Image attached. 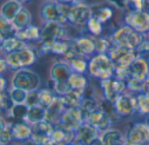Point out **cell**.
<instances>
[{
  "instance_id": "obj_1",
  "label": "cell",
  "mask_w": 149,
  "mask_h": 145,
  "mask_svg": "<svg viewBox=\"0 0 149 145\" xmlns=\"http://www.w3.org/2000/svg\"><path fill=\"white\" fill-rule=\"evenodd\" d=\"M89 74L100 81L115 77L114 65L107 53H97L88 62Z\"/></svg>"
},
{
  "instance_id": "obj_2",
  "label": "cell",
  "mask_w": 149,
  "mask_h": 145,
  "mask_svg": "<svg viewBox=\"0 0 149 145\" xmlns=\"http://www.w3.org/2000/svg\"><path fill=\"white\" fill-rule=\"evenodd\" d=\"M112 39L113 43L118 46L130 50H137L146 39V36L125 25L113 32Z\"/></svg>"
},
{
  "instance_id": "obj_3",
  "label": "cell",
  "mask_w": 149,
  "mask_h": 145,
  "mask_svg": "<svg viewBox=\"0 0 149 145\" xmlns=\"http://www.w3.org/2000/svg\"><path fill=\"white\" fill-rule=\"evenodd\" d=\"M71 4H63L57 0L45 2L41 7V16L45 22H68V11Z\"/></svg>"
},
{
  "instance_id": "obj_4",
  "label": "cell",
  "mask_w": 149,
  "mask_h": 145,
  "mask_svg": "<svg viewBox=\"0 0 149 145\" xmlns=\"http://www.w3.org/2000/svg\"><path fill=\"white\" fill-rule=\"evenodd\" d=\"M4 58L10 69L18 71L33 65L37 60V53L34 49L27 46L21 50L8 53Z\"/></svg>"
},
{
  "instance_id": "obj_5",
  "label": "cell",
  "mask_w": 149,
  "mask_h": 145,
  "mask_svg": "<svg viewBox=\"0 0 149 145\" xmlns=\"http://www.w3.org/2000/svg\"><path fill=\"white\" fill-rule=\"evenodd\" d=\"M12 88L22 89L27 93L38 90L40 86L39 76L31 70L24 68L16 72L11 80Z\"/></svg>"
},
{
  "instance_id": "obj_6",
  "label": "cell",
  "mask_w": 149,
  "mask_h": 145,
  "mask_svg": "<svg viewBox=\"0 0 149 145\" xmlns=\"http://www.w3.org/2000/svg\"><path fill=\"white\" fill-rule=\"evenodd\" d=\"M113 65L115 71L128 69L132 62L140 56L137 50H130L118 46L114 44L113 48L108 53Z\"/></svg>"
},
{
  "instance_id": "obj_7",
  "label": "cell",
  "mask_w": 149,
  "mask_h": 145,
  "mask_svg": "<svg viewBox=\"0 0 149 145\" xmlns=\"http://www.w3.org/2000/svg\"><path fill=\"white\" fill-rule=\"evenodd\" d=\"M86 114L80 108L69 109L64 112L57 125L76 132L86 123Z\"/></svg>"
},
{
  "instance_id": "obj_8",
  "label": "cell",
  "mask_w": 149,
  "mask_h": 145,
  "mask_svg": "<svg viewBox=\"0 0 149 145\" xmlns=\"http://www.w3.org/2000/svg\"><path fill=\"white\" fill-rule=\"evenodd\" d=\"M92 16V6L86 3L75 2L70 5L68 22L76 25H86Z\"/></svg>"
},
{
  "instance_id": "obj_9",
  "label": "cell",
  "mask_w": 149,
  "mask_h": 145,
  "mask_svg": "<svg viewBox=\"0 0 149 145\" xmlns=\"http://www.w3.org/2000/svg\"><path fill=\"white\" fill-rule=\"evenodd\" d=\"M125 23L142 34L149 32V15L145 10H130L125 16Z\"/></svg>"
},
{
  "instance_id": "obj_10",
  "label": "cell",
  "mask_w": 149,
  "mask_h": 145,
  "mask_svg": "<svg viewBox=\"0 0 149 145\" xmlns=\"http://www.w3.org/2000/svg\"><path fill=\"white\" fill-rule=\"evenodd\" d=\"M100 86L103 91L104 98L112 102H115L117 98L124 94L127 88L126 82L117 79L116 77L100 81Z\"/></svg>"
},
{
  "instance_id": "obj_11",
  "label": "cell",
  "mask_w": 149,
  "mask_h": 145,
  "mask_svg": "<svg viewBox=\"0 0 149 145\" xmlns=\"http://www.w3.org/2000/svg\"><path fill=\"white\" fill-rule=\"evenodd\" d=\"M40 41H55L64 39L67 34V31L64 24L59 22H45L40 29Z\"/></svg>"
},
{
  "instance_id": "obj_12",
  "label": "cell",
  "mask_w": 149,
  "mask_h": 145,
  "mask_svg": "<svg viewBox=\"0 0 149 145\" xmlns=\"http://www.w3.org/2000/svg\"><path fill=\"white\" fill-rule=\"evenodd\" d=\"M129 145H147L149 144V128L145 123L134 124L126 136Z\"/></svg>"
},
{
  "instance_id": "obj_13",
  "label": "cell",
  "mask_w": 149,
  "mask_h": 145,
  "mask_svg": "<svg viewBox=\"0 0 149 145\" xmlns=\"http://www.w3.org/2000/svg\"><path fill=\"white\" fill-rule=\"evenodd\" d=\"M41 53L43 54H55L65 56L75 46V41L72 40H55L41 42Z\"/></svg>"
},
{
  "instance_id": "obj_14",
  "label": "cell",
  "mask_w": 149,
  "mask_h": 145,
  "mask_svg": "<svg viewBox=\"0 0 149 145\" xmlns=\"http://www.w3.org/2000/svg\"><path fill=\"white\" fill-rule=\"evenodd\" d=\"M86 123L94 127L99 133H105L111 130V125L113 123L109 116L100 108L86 115Z\"/></svg>"
},
{
  "instance_id": "obj_15",
  "label": "cell",
  "mask_w": 149,
  "mask_h": 145,
  "mask_svg": "<svg viewBox=\"0 0 149 145\" xmlns=\"http://www.w3.org/2000/svg\"><path fill=\"white\" fill-rule=\"evenodd\" d=\"M129 71L132 77L145 82L149 78V60L144 55H140L130 65Z\"/></svg>"
},
{
  "instance_id": "obj_16",
  "label": "cell",
  "mask_w": 149,
  "mask_h": 145,
  "mask_svg": "<svg viewBox=\"0 0 149 145\" xmlns=\"http://www.w3.org/2000/svg\"><path fill=\"white\" fill-rule=\"evenodd\" d=\"M114 105L121 117L130 116L135 112V110H137L136 97L134 98L125 93L117 98L114 102Z\"/></svg>"
},
{
  "instance_id": "obj_17",
  "label": "cell",
  "mask_w": 149,
  "mask_h": 145,
  "mask_svg": "<svg viewBox=\"0 0 149 145\" xmlns=\"http://www.w3.org/2000/svg\"><path fill=\"white\" fill-rule=\"evenodd\" d=\"M72 73L70 65L66 61H58L51 67V80L52 81H68Z\"/></svg>"
},
{
  "instance_id": "obj_18",
  "label": "cell",
  "mask_w": 149,
  "mask_h": 145,
  "mask_svg": "<svg viewBox=\"0 0 149 145\" xmlns=\"http://www.w3.org/2000/svg\"><path fill=\"white\" fill-rule=\"evenodd\" d=\"M99 137V131L87 123H85L77 131L74 143L83 145H89Z\"/></svg>"
},
{
  "instance_id": "obj_19",
  "label": "cell",
  "mask_w": 149,
  "mask_h": 145,
  "mask_svg": "<svg viewBox=\"0 0 149 145\" xmlns=\"http://www.w3.org/2000/svg\"><path fill=\"white\" fill-rule=\"evenodd\" d=\"M75 136L76 132L56 125L52 133L51 138L52 143L57 145H72L74 143Z\"/></svg>"
},
{
  "instance_id": "obj_20",
  "label": "cell",
  "mask_w": 149,
  "mask_h": 145,
  "mask_svg": "<svg viewBox=\"0 0 149 145\" xmlns=\"http://www.w3.org/2000/svg\"><path fill=\"white\" fill-rule=\"evenodd\" d=\"M65 108L63 104V102L59 96L56 98L54 102L46 109V117L45 120L51 123L52 125L56 126L59 120L61 119L64 112L65 111Z\"/></svg>"
},
{
  "instance_id": "obj_21",
  "label": "cell",
  "mask_w": 149,
  "mask_h": 145,
  "mask_svg": "<svg viewBox=\"0 0 149 145\" xmlns=\"http://www.w3.org/2000/svg\"><path fill=\"white\" fill-rule=\"evenodd\" d=\"M23 8V4L17 0H7L1 6V17L12 22Z\"/></svg>"
},
{
  "instance_id": "obj_22",
  "label": "cell",
  "mask_w": 149,
  "mask_h": 145,
  "mask_svg": "<svg viewBox=\"0 0 149 145\" xmlns=\"http://www.w3.org/2000/svg\"><path fill=\"white\" fill-rule=\"evenodd\" d=\"M74 41L79 52L83 56H90L96 53V44L94 39L83 36Z\"/></svg>"
},
{
  "instance_id": "obj_23",
  "label": "cell",
  "mask_w": 149,
  "mask_h": 145,
  "mask_svg": "<svg viewBox=\"0 0 149 145\" xmlns=\"http://www.w3.org/2000/svg\"><path fill=\"white\" fill-rule=\"evenodd\" d=\"M85 90H75L72 89L67 95L64 96H59L63 102L65 109L79 108Z\"/></svg>"
},
{
  "instance_id": "obj_24",
  "label": "cell",
  "mask_w": 149,
  "mask_h": 145,
  "mask_svg": "<svg viewBox=\"0 0 149 145\" xmlns=\"http://www.w3.org/2000/svg\"><path fill=\"white\" fill-rule=\"evenodd\" d=\"M100 100H98L93 91H87V88L84 91V95L79 108L87 115L92 111L99 109Z\"/></svg>"
},
{
  "instance_id": "obj_25",
  "label": "cell",
  "mask_w": 149,
  "mask_h": 145,
  "mask_svg": "<svg viewBox=\"0 0 149 145\" xmlns=\"http://www.w3.org/2000/svg\"><path fill=\"white\" fill-rule=\"evenodd\" d=\"M11 133L13 140L24 141L31 137V126L24 123H16L11 125Z\"/></svg>"
},
{
  "instance_id": "obj_26",
  "label": "cell",
  "mask_w": 149,
  "mask_h": 145,
  "mask_svg": "<svg viewBox=\"0 0 149 145\" xmlns=\"http://www.w3.org/2000/svg\"><path fill=\"white\" fill-rule=\"evenodd\" d=\"M40 36H41L40 29L37 25H31L27 28L21 30V31H16V33H15L16 38L25 42L40 40Z\"/></svg>"
},
{
  "instance_id": "obj_27",
  "label": "cell",
  "mask_w": 149,
  "mask_h": 145,
  "mask_svg": "<svg viewBox=\"0 0 149 145\" xmlns=\"http://www.w3.org/2000/svg\"><path fill=\"white\" fill-rule=\"evenodd\" d=\"M27 46H27V43L25 41L20 40L17 38H16L15 36L5 39L1 41L2 51L4 52L6 54L11 53L18 51V50H21V49L25 48Z\"/></svg>"
},
{
  "instance_id": "obj_28",
  "label": "cell",
  "mask_w": 149,
  "mask_h": 145,
  "mask_svg": "<svg viewBox=\"0 0 149 145\" xmlns=\"http://www.w3.org/2000/svg\"><path fill=\"white\" fill-rule=\"evenodd\" d=\"M104 145H126V137L116 130H109L108 131L103 133L101 137Z\"/></svg>"
},
{
  "instance_id": "obj_29",
  "label": "cell",
  "mask_w": 149,
  "mask_h": 145,
  "mask_svg": "<svg viewBox=\"0 0 149 145\" xmlns=\"http://www.w3.org/2000/svg\"><path fill=\"white\" fill-rule=\"evenodd\" d=\"M45 117H46V109L43 108L40 105H37L29 108L25 121L31 125H32L39 122L45 121Z\"/></svg>"
},
{
  "instance_id": "obj_30",
  "label": "cell",
  "mask_w": 149,
  "mask_h": 145,
  "mask_svg": "<svg viewBox=\"0 0 149 145\" xmlns=\"http://www.w3.org/2000/svg\"><path fill=\"white\" fill-rule=\"evenodd\" d=\"M31 12L27 9L23 8L16 16V18L12 21V24L17 31H21L31 25Z\"/></svg>"
},
{
  "instance_id": "obj_31",
  "label": "cell",
  "mask_w": 149,
  "mask_h": 145,
  "mask_svg": "<svg viewBox=\"0 0 149 145\" xmlns=\"http://www.w3.org/2000/svg\"><path fill=\"white\" fill-rule=\"evenodd\" d=\"M113 11L112 8L104 5H93L92 6V16L96 18L102 24L107 23L113 18Z\"/></svg>"
},
{
  "instance_id": "obj_32",
  "label": "cell",
  "mask_w": 149,
  "mask_h": 145,
  "mask_svg": "<svg viewBox=\"0 0 149 145\" xmlns=\"http://www.w3.org/2000/svg\"><path fill=\"white\" fill-rule=\"evenodd\" d=\"M99 108L104 111L108 116L109 118L112 120V122H117L119 120L121 119L120 115L118 113L116 107L114 105V102H112L105 98L100 100V104H99Z\"/></svg>"
},
{
  "instance_id": "obj_33",
  "label": "cell",
  "mask_w": 149,
  "mask_h": 145,
  "mask_svg": "<svg viewBox=\"0 0 149 145\" xmlns=\"http://www.w3.org/2000/svg\"><path fill=\"white\" fill-rule=\"evenodd\" d=\"M72 89L85 90L88 87V81L83 74L72 73L68 80Z\"/></svg>"
},
{
  "instance_id": "obj_34",
  "label": "cell",
  "mask_w": 149,
  "mask_h": 145,
  "mask_svg": "<svg viewBox=\"0 0 149 145\" xmlns=\"http://www.w3.org/2000/svg\"><path fill=\"white\" fill-rule=\"evenodd\" d=\"M16 29L12 24V22L4 19L0 17V40H3L5 39L14 37L16 33Z\"/></svg>"
},
{
  "instance_id": "obj_35",
  "label": "cell",
  "mask_w": 149,
  "mask_h": 145,
  "mask_svg": "<svg viewBox=\"0 0 149 145\" xmlns=\"http://www.w3.org/2000/svg\"><path fill=\"white\" fill-rule=\"evenodd\" d=\"M73 73L84 74L88 69V62L84 59V56H77L66 61Z\"/></svg>"
},
{
  "instance_id": "obj_36",
  "label": "cell",
  "mask_w": 149,
  "mask_h": 145,
  "mask_svg": "<svg viewBox=\"0 0 149 145\" xmlns=\"http://www.w3.org/2000/svg\"><path fill=\"white\" fill-rule=\"evenodd\" d=\"M95 39L96 44V53H107L110 52V50L114 46L113 39H109L107 37H98Z\"/></svg>"
},
{
  "instance_id": "obj_37",
  "label": "cell",
  "mask_w": 149,
  "mask_h": 145,
  "mask_svg": "<svg viewBox=\"0 0 149 145\" xmlns=\"http://www.w3.org/2000/svg\"><path fill=\"white\" fill-rule=\"evenodd\" d=\"M57 97L56 94L51 89L39 90V105L47 109L54 102Z\"/></svg>"
},
{
  "instance_id": "obj_38",
  "label": "cell",
  "mask_w": 149,
  "mask_h": 145,
  "mask_svg": "<svg viewBox=\"0 0 149 145\" xmlns=\"http://www.w3.org/2000/svg\"><path fill=\"white\" fill-rule=\"evenodd\" d=\"M86 28L93 36H95L97 38L100 37L103 32V24L93 16H91L90 19L88 20L86 24Z\"/></svg>"
},
{
  "instance_id": "obj_39",
  "label": "cell",
  "mask_w": 149,
  "mask_h": 145,
  "mask_svg": "<svg viewBox=\"0 0 149 145\" xmlns=\"http://www.w3.org/2000/svg\"><path fill=\"white\" fill-rule=\"evenodd\" d=\"M29 107L26 104H14L10 111V116L16 120H25Z\"/></svg>"
},
{
  "instance_id": "obj_40",
  "label": "cell",
  "mask_w": 149,
  "mask_h": 145,
  "mask_svg": "<svg viewBox=\"0 0 149 145\" xmlns=\"http://www.w3.org/2000/svg\"><path fill=\"white\" fill-rule=\"evenodd\" d=\"M137 110L143 116H149V99L144 93H140L136 96Z\"/></svg>"
},
{
  "instance_id": "obj_41",
  "label": "cell",
  "mask_w": 149,
  "mask_h": 145,
  "mask_svg": "<svg viewBox=\"0 0 149 145\" xmlns=\"http://www.w3.org/2000/svg\"><path fill=\"white\" fill-rule=\"evenodd\" d=\"M71 90L72 88L69 81H52V91L57 96H64Z\"/></svg>"
},
{
  "instance_id": "obj_42",
  "label": "cell",
  "mask_w": 149,
  "mask_h": 145,
  "mask_svg": "<svg viewBox=\"0 0 149 145\" xmlns=\"http://www.w3.org/2000/svg\"><path fill=\"white\" fill-rule=\"evenodd\" d=\"M9 93L14 104H24L25 103V100L27 97V94H28L27 92L22 89L12 88Z\"/></svg>"
},
{
  "instance_id": "obj_43",
  "label": "cell",
  "mask_w": 149,
  "mask_h": 145,
  "mask_svg": "<svg viewBox=\"0 0 149 145\" xmlns=\"http://www.w3.org/2000/svg\"><path fill=\"white\" fill-rule=\"evenodd\" d=\"M14 106V102H12L10 93L3 91L0 93V108L2 111H10L12 107Z\"/></svg>"
},
{
  "instance_id": "obj_44",
  "label": "cell",
  "mask_w": 149,
  "mask_h": 145,
  "mask_svg": "<svg viewBox=\"0 0 149 145\" xmlns=\"http://www.w3.org/2000/svg\"><path fill=\"white\" fill-rule=\"evenodd\" d=\"M144 81H141L136 78L131 77L127 82V88L131 90L132 92H138V93H143L144 89Z\"/></svg>"
},
{
  "instance_id": "obj_45",
  "label": "cell",
  "mask_w": 149,
  "mask_h": 145,
  "mask_svg": "<svg viewBox=\"0 0 149 145\" xmlns=\"http://www.w3.org/2000/svg\"><path fill=\"white\" fill-rule=\"evenodd\" d=\"M11 125L12 124H8L6 127L1 130L0 132V143L1 145H5L9 144L10 141L13 140L12 137V133H11Z\"/></svg>"
},
{
  "instance_id": "obj_46",
  "label": "cell",
  "mask_w": 149,
  "mask_h": 145,
  "mask_svg": "<svg viewBox=\"0 0 149 145\" xmlns=\"http://www.w3.org/2000/svg\"><path fill=\"white\" fill-rule=\"evenodd\" d=\"M29 108L39 105V90L29 92L25 100V103Z\"/></svg>"
},
{
  "instance_id": "obj_47",
  "label": "cell",
  "mask_w": 149,
  "mask_h": 145,
  "mask_svg": "<svg viewBox=\"0 0 149 145\" xmlns=\"http://www.w3.org/2000/svg\"><path fill=\"white\" fill-rule=\"evenodd\" d=\"M107 2L120 11H125L129 5V0H107Z\"/></svg>"
},
{
  "instance_id": "obj_48",
  "label": "cell",
  "mask_w": 149,
  "mask_h": 145,
  "mask_svg": "<svg viewBox=\"0 0 149 145\" xmlns=\"http://www.w3.org/2000/svg\"><path fill=\"white\" fill-rule=\"evenodd\" d=\"M146 6V0H129V5L130 10H136V11H141L145 10Z\"/></svg>"
},
{
  "instance_id": "obj_49",
  "label": "cell",
  "mask_w": 149,
  "mask_h": 145,
  "mask_svg": "<svg viewBox=\"0 0 149 145\" xmlns=\"http://www.w3.org/2000/svg\"><path fill=\"white\" fill-rule=\"evenodd\" d=\"M137 52L140 55H144L149 53V39L146 38V39L142 42V44L137 49Z\"/></svg>"
},
{
  "instance_id": "obj_50",
  "label": "cell",
  "mask_w": 149,
  "mask_h": 145,
  "mask_svg": "<svg viewBox=\"0 0 149 145\" xmlns=\"http://www.w3.org/2000/svg\"><path fill=\"white\" fill-rule=\"evenodd\" d=\"M8 68H10V67H9V65H8L5 58H1V60H0V73H1V74H3L4 72H6L8 70Z\"/></svg>"
},
{
  "instance_id": "obj_51",
  "label": "cell",
  "mask_w": 149,
  "mask_h": 145,
  "mask_svg": "<svg viewBox=\"0 0 149 145\" xmlns=\"http://www.w3.org/2000/svg\"><path fill=\"white\" fill-rule=\"evenodd\" d=\"M18 145H38L37 144V142L32 138V137H30L26 140H24V141H21L19 142Z\"/></svg>"
},
{
  "instance_id": "obj_52",
  "label": "cell",
  "mask_w": 149,
  "mask_h": 145,
  "mask_svg": "<svg viewBox=\"0 0 149 145\" xmlns=\"http://www.w3.org/2000/svg\"><path fill=\"white\" fill-rule=\"evenodd\" d=\"M5 88H6V80L2 76L0 79V92L5 91Z\"/></svg>"
},
{
  "instance_id": "obj_53",
  "label": "cell",
  "mask_w": 149,
  "mask_h": 145,
  "mask_svg": "<svg viewBox=\"0 0 149 145\" xmlns=\"http://www.w3.org/2000/svg\"><path fill=\"white\" fill-rule=\"evenodd\" d=\"M89 145H104L103 144V142H102V139H101V137H97V138H95L91 144Z\"/></svg>"
},
{
  "instance_id": "obj_54",
  "label": "cell",
  "mask_w": 149,
  "mask_h": 145,
  "mask_svg": "<svg viewBox=\"0 0 149 145\" xmlns=\"http://www.w3.org/2000/svg\"><path fill=\"white\" fill-rule=\"evenodd\" d=\"M143 93H144V94H149V78L145 81Z\"/></svg>"
},
{
  "instance_id": "obj_55",
  "label": "cell",
  "mask_w": 149,
  "mask_h": 145,
  "mask_svg": "<svg viewBox=\"0 0 149 145\" xmlns=\"http://www.w3.org/2000/svg\"><path fill=\"white\" fill-rule=\"evenodd\" d=\"M57 1L63 4H72L73 3L76 2V0H57Z\"/></svg>"
},
{
  "instance_id": "obj_56",
  "label": "cell",
  "mask_w": 149,
  "mask_h": 145,
  "mask_svg": "<svg viewBox=\"0 0 149 145\" xmlns=\"http://www.w3.org/2000/svg\"><path fill=\"white\" fill-rule=\"evenodd\" d=\"M17 1H19V2L22 3V4H26V3H29L31 0H17Z\"/></svg>"
},
{
  "instance_id": "obj_57",
  "label": "cell",
  "mask_w": 149,
  "mask_h": 145,
  "mask_svg": "<svg viewBox=\"0 0 149 145\" xmlns=\"http://www.w3.org/2000/svg\"><path fill=\"white\" fill-rule=\"evenodd\" d=\"M145 123L148 125V127L149 128V116L147 117V119H146V121H145Z\"/></svg>"
},
{
  "instance_id": "obj_58",
  "label": "cell",
  "mask_w": 149,
  "mask_h": 145,
  "mask_svg": "<svg viewBox=\"0 0 149 145\" xmlns=\"http://www.w3.org/2000/svg\"><path fill=\"white\" fill-rule=\"evenodd\" d=\"M145 11L148 13V15H149V5L148 6H146V7H145Z\"/></svg>"
},
{
  "instance_id": "obj_59",
  "label": "cell",
  "mask_w": 149,
  "mask_h": 145,
  "mask_svg": "<svg viewBox=\"0 0 149 145\" xmlns=\"http://www.w3.org/2000/svg\"><path fill=\"white\" fill-rule=\"evenodd\" d=\"M149 5V0H146V6H148ZM145 6V7H146Z\"/></svg>"
},
{
  "instance_id": "obj_60",
  "label": "cell",
  "mask_w": 149,
  "mask_h": 145,
  "mask_svg": "<svg viewBox=\"0 0 149 145\" xmlns=\"http://www.w3.org/2000/svg\"><path fill=\"white\" fill-rule=\"evenodd\" d=\"M72 145H83V144H76V143H73Z\"/></svg>"
},
{
  "instance_id": "obj_61",
  "label": "cell",
  "mask_w": 149,
  "mask_h": 145,
  "mask_svg": "<svg viewBox=\"0 0 149 145\" xmlns=\"http://www.w3.org/2000/svg\"><path fill=\"white\" fill-rule=\"evenodd\" d=\"M147 95H148V99H149V94H146Z\"/></svg>"
},
{
  "instance_id": "obj_62",
  "label": "cell",
  "mask_w": 149,
  "mask_h": 145,
  "mask_svg": "<svg viewBox=\"0 0 149 145\" xmlns=\"http://www.w3.org/2000/svg\"><path fill=\"white\" fill-rule=\"evenodd\" d=\"M148 39H149V32H148Z\"/></svg>"
}]
</instances>
